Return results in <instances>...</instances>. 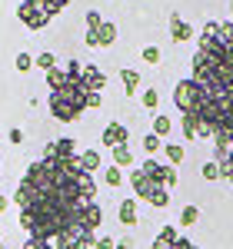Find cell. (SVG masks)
I'll list each match as a JSON object with an SVG mask.
<instances>
[{"label": "cell", "instance_id": "7c38bea8", "mask_svg": "<svg viewBox=\"0 0 233 249\" xmlns=\"http://www.w3.org/2000/svg\"><path fill=\"white\" fill-rule=\"evenodd\" d=\"M116 216H120L123 226H136V199H123L120 210H116Z\"/></svg>", "mask_w": 233, "mask_h": 249}, {"label": "cell", "instance_id": "cb8c5ba5", "mask_svg": "<svg viewBox=\"0 0 233 249\" xmlns=\"http://www.w3.org/2000/svg\"><path fill=\"white\" fill-rule=\"evenodd\" d=\"M14 67H17L20 73H27V70L34 67V57H30V53H17V60H14Z\"/></svg>", "mask_w": 233, "mask_h": 249}, {"label": "cell", "instance_id": "8992f818", "mask_svg": "<svg viewBox=\"0 0 233 249\" xmlns=\"http://www.w3.org/2000/svg\"><path fill=\"white\" fill-rule=\"evenodd\" d=\"M77 156V143L74 140H54V143H47V150H43V160H74Z\"/></svg>", "mask_w": 233, "mask_h": 249}, {"label": "cell", "instance_id": "7a4b0ae2", "mask_svg": "<svg viewBox=\"0 0 233 249\" xmlns=\"http://www.w3.org/2000/svg\"><path fill=\"white\" fill-rule=\"evenodd\" d=\"M210 100H214L210 90H207V87H200L194 77H190V80H180V83H176V90H174V103L180 107V113H194V116L203 113Z\"/></svg>", "mask_w": 233, "mask_h": 249}, {"label": "cell", "instance_id": "9a60e30c", "mask_svg": "<svg viewBox=\"0 0 233 249\" xmlns=\"http://www.w3.org/2000/svg\"><path fill=\"white\" fill-rule=\"evenodd\" d=\"M67 80H70V77H67V70H63V67H54V70L47 73V87H50V93H54V90H60Z\"/></svg>", "mask_w": 233, "mask_h": 249}, {"label": "cell", "instance_id": "3957f363", "mask_svg": "<svg viewBox=\"0 0 233 249\" xmlns=\"http://www.w3.org/2000/svg\"><path fill=\"white\" fill-rule=\"evenodd\" d=\"M17 17H20V23H23V27L40 30V27H47V23L57 17V14L50 10V3H47V0H20Z\"/></svg>", "mask_w": 233, "mask_h": 249}, {"label": "cell", "instance_id": "836d02e7", "mask_svg": "<svg viewBox=\"0 0 233 249\" xmlns=\"http://www.w3.org/2000/svg\"><path fill=\"white\" fill-rule=\"evenodd\" d=\"M10 143H23V133H20L17 126H14V130H10Z\"/></svg>", "mask_w": 233, "mask_h": 249}, {"label": "cell", "instance_id": "6da1fadb", "mask_svg": "<svg viewBox=\"0 0 233 249\" xmlns=\"http://www.w3.org/2000/svg\"><path fill=\"white\" fill-rule=\"evenodd\" d=\"M87 87H83V80H67L60 90H54L50 93V113H54V120H60V123H74L83 110H87Z\"/></svg>", "mask_w": 233, "mask_h": 249}, {"label": "cell", "instance_id": "44dd1931", "mask_svg": "<svg viewBox=\"0 0 233 249\" xmlns=\"http://www.w3.org/2000/svg\"><path fill=\"white\" fill-rule=\"evenodd\" d=\"M143 150H147V153L154 156L156 150H163V140H160L156 133H147V136H143Z\"/></svg>", "mask_w": 233, "mask_h": 249}, {"label": "cell", "instance_id": "5b68a950", "mask_svg": "<svg viewBox=\"0 0 233 249\" xmlns=\"http://www.w3.org/2000/svg\"><path fill=\"white\" fill-rule=\"evenodd\" d=\"M140 170H143V176H147V179H154L156 186H167V190H170V186H176V170H174V166H160L156 160H147Z\"/></svg>", "mask_w": 233, "mask_h": 249}, {"label": "cell", "instance_id": "603a6c76", "mask_svg": "<svg viewBox=\"0 0 233 249\" xmlns=\"http://www.w3.org/2000/svg\"><path fill=\"white\" fill-rule=\"evenodd\" d=\"M203 179H220L223 176V170H220V163H203Z\"/></svg>", "mask_w": 233, "mask_h": 249}, {"label": "cell", "instance_id": "9c48e42d", "mask_svg": "<svg viewBox=\"0 0 233 249\" xmlns=\"http://www.w3.org/2000/svg\"><path fill=\"white\" fill-rule=\"evenodd\" d=\"M103 223V210H100V203H90L87 210L80 213V226L87 232H97V226Z\"/></svg>", "mask_w": 233, "mask_h": 249}, {"label": "cell", "instance_id": "e0dca14e", "mask_svg": "<svg viewBox=\"0 0 233 249\" xmlns=\"http://www.w3.org/2000/svg\"><path fill=\"white\" fill-rule=\"evenodd\" d=\"M120 80H123V90H127V93H136V87H140V73H136V70H127V67H123V70H120Z\"/></svg>", "mask_w": 233, "mask_h": 249}, {"label": "cell", "instance_id": "ac0fdd59", "mask_svg": "<svg viewBox=\"0 0 233 249\" xmlns=\"http://www.w3.org/2000/svg\"><path fill=\"white\" fill-rule=\"evenodd\" d=\"M103 179H107V186H120L123 183V170L120 166H107L103 170Z\"/></svg>", "mask_w": 233, "mask_h": 249}, {"label": "cell", "instance_id": "30bf717a", "mask_svg": "<svg viewBox=\"0 0 233 249\" xmlns=\"http://www.w3.org/2000/svg\"><path fill=\"white\" fill-rule=\"evenodd\" d=\"M170 34H174V43H183V40L194 37V27L187 20H180V14H174L170 17Z\"/></svg>", "mask_w": 233, "mask_h": 249}, {"label": "cell", "instance_id": "f1b7e54d", "mask_svg": "<svg viewBox=\"0 0 233 249\" xmlns=\"http://www.w3.org/2000/svg\"><path fill=\"white\" fill-rule=\"evenodd\" d=\"M143 60L147 63H160V50L156 47H143Z\"/></svg>", "mask_w": 233, "mask_h": 249}, {"label": "cell", "instance_id": "4fadbf2b", "mask_svg": "<svg viewBox=\"0 0 233 249\" xmlns=\"http://www.w3.org/2000/svg\"><path fill=\"white\" fill-rule=\"evenodd\" d=\"M77 160H80V166H83L87 173H97L100 170V153H97V150H83Z\"/></svg>", "mask_w": 233, "mask_h": 249}, {"label": "cell", "instance_id": "7402d4cb", "mask_svg": "<svg viewBox=\"0 0 233 249\" xmlns=\"http://www.w3.org/2000/svg\"><path fill=\"white\" fill-rule=\"evenodd\" d=\"M196 219H200V210H196V206H183V213H180V226H194Z\"/></svg>", "mask_w": 233, "mask_h": 249}, {"label": "cell", "instance_id": "d6986e66", "mask_svg": "<svg viewBox=\"0 0 233 249\" xmlns=\"http://www.w3.org/2000/svg\"><path fill=\"white\" fill-rule=\"evenodd\" d=\"M170 126H174V120H170V116H156V120H154V133L160 136V140L170 133Z\"/></svg>", "mask_w": 233, "mask_h": 249}, {"label": "cell", "instance_id": "74e56055", "mask_svg": "<svg viewBox=\"0 0 233 249\" xmlns=\"http://www.w3.org/2000/svg\"><path fill=\"white\" fill-rule=\"evenodd\" d=\"M0 249H3V246H0Z\"/></svg>", "mask_w": 233, "mask_h": 249}, {"label": "cell", "instance_id": "484cf974", "mask_svg": "<svg viewBox=\"0 0 233 249\" xmlns=\"http://www.w3.org/2000/svg\"><path fill=\"white\" fill-rule=\"evenodd\" d=\"M220 170H223V179H230V186H233V146H230V156H227V163H223Z\"/></svg>", "mask_w": 233, "mask_h": 249}, {"label": "cell", "instance_id": "d4e9b609", "mask_svg": "<svg viewBox=\"0 0 233 249\" xmlns=\"http://www.w3.org/2000/svg\"><path fill=\"white\" fill-rule=\"evenodd\" d=\"M163 150L170 156V163H180L183 160V146H176V143H163Z\"/></svg>", "mask_w": 233, "mask_h": 249}, {"label": "cell", "instance_id": "d590c367", "mask_svg": "<svg viewBox=\"0 0 233 249\" xmlns=\"http://www.w3.org/2000/svg\"><path fill=\"white\" fill-rule=\"evenodd\" d=\"M7 206H10V199H7V196H0V213L7 210Z\"/></svg>", "mask_w": 233, "mask_h": 249}, {"label": "cell", "instance_id": "4dcf8cb0", "mask_svg": "<svg viewBox=\"0 0 233 249\" xmlns=\"http://www.w3.org/2000/svg\"><path fill=\"white\" fill-rule=\"evenodd\" d=\"M100 103H103V93H90L87 96V110H90V107H100Z\"/></svg>", "mask_w": 233, "mask_h": 249}, {"label": "cell", "instance_id": "ffe728a7", "mask_svg": "<svg viewBox=\"0 0 233 249\" xmlns=\"http://www.w3.org/2000/svg\"><path fill=\"white\" fill-rule=\"evenodd\" d=\"M34 67H40L43 73H50V70L57 67V57H54V53H40V57L34 60Z\"/></svg>", "mask_w": 233, "mask_h": 249}, {"label": "cell", "instance_id": "8d00e7d4", "mask_svg": "<svg viewBox=\"0 0 233 249\" xmlns=\"http://www.w3.org/2000/svg\"><path fill=\"white\" fill-rule=\"evenodd\" d=\"M230 14H233V0H230Z\"/></svg>", "mask_w": 233, "mask_h": 249}, {"label": "cell", "instance_id": "4316f807", "mask_svg": "<svg viewBox=\"0 0 233 249\" xmlns=\"http://www.w3.org/2000/svg\"><path fill=\"white\" fill-rule=\"evenodd\" d=\"M100 23H103V20H100L97 10H87V30H100Z\"/></svg>", "mask_w": 233, "mask_h": 249}, {"label": "cell", "instance_id": "277c9868", "mask_svg": "<svg viewBox=\"0 0 233 249\" xmlns=\"http://www.w3.org/2000/svg\"><path fill=\"white\" fill-rule=\"evenodd\" d=\"M130 186L136 190V196H140V199H147V203H150V206H156V210H163V206L170 203L167 186H156L154 179H147V176H143V170H134V173H130Z\"/></svg>", "mask_w": 233, "mask_h": 249}, {"label": "cell", "instance_id": "d6a6232c", "mask_svg": "<svg viewBox=\"0 0 233 249\" xmlns=\"http://www.w3.org/2000/svg\"><path fill=\"white\" fill-rule=\"evenodd\" d=\"M87 47H100V37H97V30H87Z\"/></svg>", "mask_w": 233, "mask_h": 249}, {"label": "cell", "instance_id": "1f68e13d", "mask_svg": "<svg viewBox=\"0 0 233 249\" xmlns=\"http://www.w3.org/2000/svg\"><path fill=\"white\" fill-rule=\"evenodd\" d=\"M47 3H50V10H54V14H60V10L70 3V0H47Z\"/></svg>", "mask_w": 233, "mask_h": 249}, {"label": "cell", "instance_id": "52a82bcc", "mask_svg": "<svg viewBox=\"0 0 233 249\" xmlns=\"http://www.w3.org/2000/svg\"><path fill=\"white\" fill-rule=\"evenodd\" d=\"M83 87H87V93H100L103 87H107V77H103V70L94 67V63H83Z\"/></svg>", "mask_w": 233, "mask_h": 249}, {"label": "cell", "instance_id": "f546056e", "mask_svg": "<svg viewBox=\"0 0 233 249\" xmlns=\"http://www.w3.org/2000/svg\"><path fill=\"white\" fill-rule=\"evenodd\" d=\"M94 249H116V243L110 239V236H97V246Z\"/></svg>", "mask_w": 233, "mask_h": 249}, {"label": "cell", "instance_id": "2e32d148", "mask_svg": "<svg viewBox=\"0 0 233 249\" xmlns=\"http://www.w3.org/2000/svg\"><path fill=\"white\" fill-rule=\"evenodd\" d=\"M97 37H100V47H110V43L116 40V27L110 23V20H103L100 30H97Z\"/></svg>", "mask_w": 233, "mask_h": 249}, {"label": "cell", "instance_id": "e575fe53", "mask_svg": "<svg viewBox=\"0 0 233 249\" xmlns=\"http://www.w3.org/2000/svg\"><path fill=\"white\" fill-rule=\"evenodd\" d=\"M116 249H134V239H120V243H116Z\"/></svg>", "mask_w": 233, "mask_h": 249}, {"label": "cell", "instance_id": "ba28073f", "mask_svg": "<svg viewBox=\"0 0 233 249\" xmlns=\"http://www.w3.org/2000/svg\"><path fill=\"white\" fill-rule=\"evenodd\" d=\"M127 140H130V130H127L123 123H110V126L103 130V136H100V143H103V146H110V150L120 146V143H127Z\"/></svg>", "mask_w": 233, "mask_h": 249}, {"label": "cell", "instance_id": "5bb4252c", "mask_svg": "<svg viewBox=\"0 0 233 249\" xmlns=\"http://www.w3.org/2000/svg\"><path fill=\"white\" fill-rule=\"evenodd\" d=\"M130 163H134V153H130V146H127V143L114 146V166H120V170H123V166H130Z\"/></svg>", "mask_w": 233, "mask_h": 249}, {"label": "cell", "instance_id": "83f0119b", "mask_svg": "<svg viewBox=\"0 0 233 249\" xmlns=\"http://www.w3.org/2000/svg\"><path fill=\"white\" fill-rule=\"evenodd\" d=\"M156 103H160V93H156V90H147V93H143V107H147V110H154Z\"/></svg>", "mask_w": 233, "mask_h": 249}, {"label": "cell", "instance_id": "8fae6325", "mask_svg": "<svg viewBox=\"0 0 233 249\" xmlns=\"http://www.w3.org/2000/svg\"><path fill=\"white\" fill-rule=\"evenodd\" d=\"M180 126H183V136H207V130H203V123L196 120L194 113H183V120H180Z\"/></svg>", "mask_w": 233, "mask_h": 249}]
</instances>
